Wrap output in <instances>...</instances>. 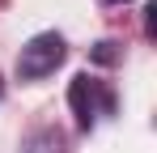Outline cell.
<instances>
[{
  "label": "cell",
  "mask_w": 157,
  "mask_h": 153,
  "mask_svg": "<svg viewBox=\"0 0 157 153\" xmlns=\"http://www.w3.org/2000/svg\"><path fill=\"white\" fill-rule=\"evenodd\" d=\"M64 55H68L64 34L43 30V34H34L26 47L17 51V76H21V81H43L47 73H55V68L64 64Z\"/></svg>",
  "instance_id": "cell-1"
},
{
  "label": "cell",
  "mask_w": 157,
  "mask_h": 153,
  "mask_svg": "<svg viewBox=\"0 0 157 153\" xmlns=\"http://www.w3.org/2000/svg\"><path fill=\"white\" fill-rule=\"evenodd\" d=\"M98 102H102V115H115V94L102 89L98 81H89V73H77L72 85H68V106H72V115H77V128H81V132L94 128Z\"/></svg>",
  "instance_id": "cell-2"
},
{
  "label": "cell",
  "mask_w": 157,
  "mask_h": 153,
  "mask_svg": "<svg viewBox=\"0 0 157 153\" xmlns=\"http://www.w3.org/2000/svg\"><path fill=\"white\" fill-rule=\"evenodd\" d=\"M144 26H149V34L157 30V4H149V9H144Z\"/></svg>",
  "instance_id": "cell-5"
},
{
  "label": "cell",
  "mask_w": 157,
  "mask_h": 153,
  "mask_svg": "<svg viewBox=\"0 0 157 153\" xmlns=\"http://www.w3.org/2000/svg\"><path fill=\"white\" fill-rule=\"evenodd\" d=\"M0 94H4V81H0Z\"/></svg>",
  "instance_id": "cell-7"
},
{
  "label": "cell",
  "mask_w": 157,
  "mask_h": 153,
  "mask_svg": "<svg viewBox=\"0 0 157 153\" xmlns=\"http://www.w3.org/2000/svg\"><path fill=\"white\" fill-rule=\"evenodd\" d=\"M106 4H128V0H106Z\"/></svg>",
  "instance_id": "cell-6"
},
{
  "label": "cell",
  "mask_w": 157,
  "mask_h": 153,
  "mask_svg": "<svg viewBox=\"0 0 157 153\" xmlns=\"http://www.w3.org/2000/svg\"><path fill=\"white\" fill-rule=\"evenodd\" d=\"M94 64H115L119 60V43H110V38H102V43H94Z\"/></svg>",
  "instance_id": "cell-4"
},
{
  "label": "cell",
  "mask_w": 157,
  "mask_h": 153,
  "mask_svg": "<svg viewBox=\"0 0 157 153\" xmlns=\"http://www.w3.org/2000/svg\"><path fill=\"white\" fill-rule=\"evenodd\" d=\"M26 153H64V136L55 128H38L26 136Z\"/></svg>",
  "instance_id": "cell-3"
}]
</instances>
